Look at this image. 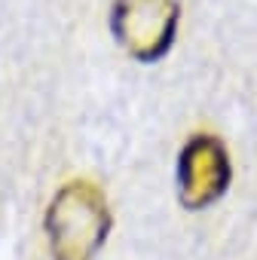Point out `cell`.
Segmentation results:
<instances>
[{
	"label": "cell",
	"mask_w": 257,
	"mask_h": 260,
	"mask_svg": "<svg viewBox=\"0 0 257 260\" xmlns=\"http://www.w3.org/2000/svg\"><path fill=\"white\" fill-rule=\"evenodd\" d=\"M107 196L92 181H68L46 205L43 230L52 260H95L110 236Z\"/></svg>",
	"instance_id": "obj_1"
},
{
	"label": "cell",
	"mask_w": 257,
	"mask_h": 260,
	"mask_svg": "<svg viewBox=\"0 0 257 260\" xmlns=\"http://www.w3.org/2000/svg\"><path fill=\"white\" fill-rule=\"evenodd\" d=\"M178 0H113L110 34L125 55L141 64L169 55L178 34Z\"/></svg>",
	"instance_id": "obj_2"
},
{
	"label": "cell",
	"mask_w": 257,
	"mask_h": 260,
	"mask_svg": "<svg viewBox=\"0 0 257 260\" xmlns=\"http://www.w3.org/2000/svg\"><path fill=\"white\" fill-rule=\"evenodd\" d=\"M230 153L217 135H190L178 153V202L187 211L214 205L230 187Z\"/></svg>",
	"instance_id": "obj_3"
}]
</instances>
